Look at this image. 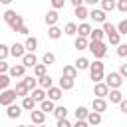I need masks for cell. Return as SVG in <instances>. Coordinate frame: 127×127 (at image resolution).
<instances>
[{"label":"cell","instance_id":"obj_1","mask_svg":"<svg viewBox=\"0 0 127 127\" xmlns=\"http://www.w3.org/2000/svg\"><path fill=\"white\" fill-rule=\"evenodd\" d=\"M2 16H4V22H6V24H8L16 34L28 36V32H30V30H28V26L24 24V20H22V16H20L18 12H14V10H6Z\"/></svg>","mask_w":127,"mask_h":127},{"label":"cell","instance_id":"obj_2","mask_svg":"<svg viewBox=\"0 0 127 127\" xmlns=\"http://www.w3.org/2000/svg\"><path fill=\"white\" fill-rule=\"evenodd\" d=\"M103 32H105L109 44H113V46H119V44H121V34H119V30H117L111 22H105V24H103Z\"/></svg>","mask_w":127,"mask_h":127},{"label":"cell","instance_id":"obj_3","mask_svg":"<svg viewBox=\"0 0 127 127\" xmlns=\"http://www.w3.org/2000/svg\"><path fill=\"white\" fill-rule=\"evenodd\" d=\"M89 73H91L93 83H101V81L105 79V73H103V62H101V60H95V62L89 65Z\"/></svg>","mask_w":127,"mask_h":127},{"label":"cell","instance_id":"obj_4","mask_svg":"<svg viewBox=\"0 0 127 127\" xmlns=\"http://www.w3.org/2000/svg\"><path fill=\"white\" fill-rule=\"evenodd\" d=\"M89 52L93 54L95 60H101L107 56V46L103 42H89Z\"/></svg>","mask_w":127,"mask_h":127},{"label":"cell","instance_id":"obj_5","mask_svg":"<svg viewBox=\"0 0 127 127\" xmlns=\"http://www.w3.org/2000/svg\"><path fill=\"white\" fill-rule=\"evenodd\" d=\"M105 83L109 85V89H119L121 83H123V75L119 71H111V73L105 75Z\"/></svg>","mask_w":127,"mask_h":127},{"label":"cell","instance_id":"obj_6","mask_svg":"<svg viewBox=\"0 0 127 127\" xmlns=\"http://www.w3.org/2000/svg\"><path fill=\"white\" fill-rule=\"evenodd\" d=\"M16 91L14 89H4L2 93H0V105H4V107H8V105H12L14 101H16Z\"/></svg>","mask_w":127,"mask_h":127},{"label":"cell","instance_id":"obj_7","mask_svg":"<svg viewBox=\"0 0 127 127\" xmlns=\"http://www.w3.org/2000/svg\"><path fill=\"white\" fill-rule=\"evenodd\" d=\"M109 91H111V89H109V85H107L105 81L93 85V95H95V97H103V99H105V97L109 95Z\"/></svg>","mask_w":127,"mask_h":127},{"label":"cell","instance_id":"obj_8","mask_svg":"<svg viewBox=\"0 0 127 127\" xmlns=\"http://www.w3.org/2000/svg\"><path fill=\"white\" fill-rule=\"evenodd\" d=\"M89 18H91L95 24H105V10H101V8H93V10L89 12Z\"/></svg>","mask_w":127,"mask_h":127},{"label":"cell","instance_id":"obj_9","mask_svg":"<svg viewBox=\"0 0 127 127\" xmlns=\"http://www.w3.org/2000/svg\"><path fill=\"white\" fill-rule=\"evenodd\" d=\"M30 119H32L34 125H44V121H46V113H44L42 109H34V111H30Z\"/></svg>","mask_w":127,"mask_h":127},{"label":"cell","instance_id":"obj_10","mask_svg":"<svg viewBox=\"0 0 127 127\" xmlns=\"http://www.w3.org/2000/svg\"><path fill=\"white\" fill-rule=\"evenodd\" d=\"M10 54H12L14 58H20V60H22V58L26 56V46L16 42V44H12V46H10Z\"/></svg>","mask_w":127,"mask_h":127},{"label":"cell","instance_id":"obj_11","mask_svg":"<svg viewBox=\"0 0 127 127\" xmlns=\"http://www.w3.org/2000/svg\"><path fill=\"white\" fill-rule=\"evenodd\" d=\"M22 105H16V103H12V105H8L6 107V115L10 117V119H18L20 115H22Z\"/></svg>","mask_w":127,"mask_h":127},{"label":"cell","instance_id":"obj_12","mask_svg":"<svg viewBox=\"0 0 127 127\" xmlns=\"http://www.w3.org/2000/svg\"><path fill=\"white\" fill-rule=\"evenodd\" d=\"M10 77H26L24 73H26V65L24 64H16V65H12L10 67Z\"/></svg>","mask_w":127,"mask_h":127},{"label":"cell","instance_id":"obj_13","mask_svg":"<svg viewBox=\"0 0 127 127\" xmlns=\"http://www.w3.org/2000/svg\"><path fill=\"white\" fill-rule=\"evenodd\" d=\"M14 91H16V95H18V97H22V99L30 95V89H28V85L24 83V79H20V81L16 83V87H14Z\"/></svg>","mask_w":127,"mask_h":127},{"label":"cell","instance_id":"obj_14","mask_svg":"<svg viewBox=\"0 0 127 127\" xmlns=\"http://www.w3.org/2000/svg\"><path fill=\"white\" fill-rule=\"evenodd\" d=\"M58 20H60V14H58V10H50L46 16H44V22L52 28V26H56L58 24Z\"/></svg>","mask_w":127,"mask_h":127},{"label":"cell","instance_id":"obj_15","mask_svg":"<svg viewBox=\"0 0 127 127\" xmlns=\"http://www.w3.org/2000/svg\"><path fill=\"white\" fill-rule=\"evenodd\" d=\"M91 107H93V111H97V113H103V111L107 109V101H105L103 97H93V103H91Z\"/></svg>","mask_w":127,"mask_h":127},{"label":"cell","instance_id":"obj_16","mask_svg":"<svg viewBox=\"0 0 127 127\" xmlns=\"http://www.w3.org/2000/svg\"><path fill=\"white\" fill-rule=\"evenodd\" d=\"M22 64L26 65V67H36L38 65V58H36V54H26L24 58H22Z\"/></svg>","mask_w":127,"mask_h":127},{"label":"cell","instance_id":"obj_17","mask_svg":"<svg viewBox=\"0 0 127 127\" xmlns=\"http://www.w3.org/2000/svg\"><path fill=\"white\" fill-rule=\"evenodd\" d=\"M62 95H64V89L58 85V87H50L48 89V99H52V101H58V99H62Z\"/></svg>","mask_w":127,"mask_h":127},{"label":"cell","instance_id":"obj_18","mask_svg":"<svg viewBox=\"0 0 127 127\" xmlns=\"http://www.w3.org/2000/svg\"><path fill=\"white\" fill-rule=\"evenodd\" d=\"M24 46H26V52H28V54H34L36 48H38V40H36L34 36H28L26 42H24Z\"/></svg>","mask_w":127,"mask_h":127},{"label":"cell","instance_id":"obj_19","mask_svg":"<svg viewBox=\"0 0 127 127\" xmlns=\"http://www.w3.org/2000/svg\"><path fill=\"white\" fill-rule=\"evenodd\" d=\"M38 83H40V87H42V89H46V91H48L50 87H54V79H52L48 73H46V75H42V77H38Z\"/></svg>","mask_w":127,"mask_h":127},{"label":"cell","instance_id":"obj_20","mask_svg":"<svg viewBox=\"0 0 127 127\" xmlns=\"http://www.w3.org/2000/svg\"><path fill=\"white\" fill-rule=\"evenodd\" d=\"M64 91H67V89H71L73 85H75V79H71V77H65V75H62L60 77V83H58Z\"/></svg>","mask_w":127,"mask_h":127},{"label":"cell","instance_id":"obj_21","mask_svg":"<svg viewBox=\"0 0 127 127\" xmlns=\"http://www.w3.org/2000/svg\"><path fill=\"white\" fill-rule=\"evenodd\" d=\"M91 26L87 24V22H83V24H79V28H77V36H81V38H89L91 36Z\"/></svg>","mask_w":127,"mask_h":127},{"label":"cell","instance_id":"obj_22","mask_svg":"<svg viewBox=\"0 0 127 127\" xmlns=\"http://www.w3.org/2000/svg\"><path fill=\"white\" fill-rule=\"evenodd\" d=\"M77 71H79V69H77L75 65H64V71H62V75L75 79V77H77Z\"/></svg>","mask_w":127,"mask_h":127},{"label":"cell","instance_id":"obj_23","mask_svg":"<svg viewBox=\"0 0 127 127\" xmlns=\"http://www.w3.org/2000/svg\"><path fill=\"white\" fill-rule=\"evenodd\" d=\"M30 95H32V97H34V99H36L38 103H42V101L46 99V95H48V91H46V89H42V87H36V89H34V91L30 93Z\"/></svg>","mask_w":127,"mask_h":127},{"label":"cell","instance_id":"obj_24","mask_svg":"<svg viewBox=\"0 0 127 127\" xmlns=\"http://www.w3.org/2000/svg\"><path fill=\"white\" fill-rule=\"evenodd\" d=\"M107 97H109V101H111V103H117V105H119V103L123 101V93H121L119 89H111Z\"/></svg>","mask_w":127,"mask_h":127},{"label":"cell","instance_id":"obj_25","mask_svg":"<svg viewBox=\"0 0 127 127\" xmlns=\"http://www.w3.org/2000/svg\"><path fill=\"white\" fill-rule=\"evenodd\" d=\"M36 103H38V101H36V99H34L32 95H28V97H24V99H22V107H24L26 111H34Z\"/></svg>","mask_w":127,"mask_h":127},{"label":"cell","instance_id":"obj_26","mask_svg":"<svg viewBox=\"0 0 127 127\" xmlns=\"http://www.w3.org/2000/svg\"><path fill=\"white\" fill-rule=\"evenodd\" d=\"M87 117H89V111H87V107L79 105V107L75 109V119H77V121H87Z\"/></svg>","mask_w":127,"mask_h":127},{"label":"cell","instance_id":"obj_27","mask_svg":"<svg viewBox=\"0 0 127 127\" xmlns=\"http://www.w3.org/2000/svg\"><path fill=\"white\" fill-rule=\"evenodd\" d=\"M103 36H105V32H103V28H93L91 30V42H103Z\"/></svg>","mask_w":127,"mask_h":127},{"label":"cell","instance_id":"obj_28","mask_svg":"<svg viewBox=\"0 0 127 127\" xmlns=\"http://www.w3.org/2000/svg\"><path fill=\"white\" fill-rule=\"evenodd\" d=\"M73 46H75V50H79V52H81V50H89V42H87V38H81V36L75 38V44H73Z\"/></svg>","mask_w":127,"mask_h":127},{"label":"cell","instance_id":"obj_29","mask_svg":"<svg viewBox=\"0 0 127 127\" xmlns=\"http://www.w3.org/2000/svg\"><path fill=\"white\" fill-rule=\"evenodd\" d=\"M87 123H89L91 127H95V125H99V123H101V113H97V111H89V117H87Z\"/></svg>","mask_w":127,"mask_h":127},{"label":"cell","instance_id":"obj_30","mask_svg":"<svg viewBox=\"0 0 127 127\" xmlns=\"http://www.w3.org/2000/svg\"><path fill=\"white\" fill-rule=\"evenodd\" d=\"M73 65H75V67H77V69L81 71V69H89V65H91V62H89L87 58H77Z\"/></svg>","mask_w":127,"mask_h":127},{"label":"cell","instance_id":"obj_31","mask_svg":"<svg viewBox=\"0 0 127 127\" xmlns=\"http://www.w3.org/2000/svg\"><path fill=\"white\" fill-rule=\"evenodd\" d=\"M24 83L28 85L30 93H32V91H34V89H36V87L40 85V83H38V77H32V75H26V77H24Z\"/></svg>","mask_w":127,"mask_h":127},{"label":"cell","instance_id":"obj_32","mask_svg":"<svg viewBox=\"0 0 127 127\" xmlns=\"http://www.w3.org/2000/svg\"><path fill=\"white\" fill-rule=\"evenodd\" d=\"M115 8H117V0H101V10L113 12Z\"/></svg>","mask_w":127,"mask_h":127},{"label":"cell","instance_id":"obj_33","mask_svg":"<svg viewBox=\"0 0 127 127\" xmlns=\"http://www.w3.org/2000/svg\"><path fill=\"white\" fill-rule=\"evenodd\" d=\"M40 109H42L44 113H50V111L54 113V109H56V107H54V101H52V99H44V101L40 103Z\"/></svg>","mask_w":127,"mask_h":127},{"label":"cell","instance_id":"obj_34","mask_svg":"<svg viewBox=\"0 0 127 127\" xmlns=\"http://www.w3.org/2000/svg\"><path fill=\"white\" fill-rule=\"evenodd\" d=\"M62 34H64V30H60L58 26H52V28L48 30V36H50L52 40H60V38H62Z\"/></svg>","mask_w":127,"mask_h":127},{"label":"cell","instance_id":"obj_35","mask_svg":"<svg viewBox=\"0 0 127 127\" xmlns=\"http://www.w3.org/2000/svg\"><path fill=\"white\" fill-rule=\"evenodd\" d=\"M54 115H56L58 119H67V107H65V105L56 107V109H54Z\"/></svg>","mask_w":127,"mask_h":127},{"label":"cell","instance_id":"obj_36","mask_svg":"<svg viewBox=\"0 0 127 127\" xmlns=\"http://www.w3.org/2000/svg\"><path fill=\"white\" fill-rule=\"evenodd\" d=\"M75 16H77L79 20H85V18H89V10H87L85 6H77V8H75Z\"/></svg>","mask_w":127,"mask_h":127},{"label":"cell","instance_id":"obj_37","mask_svg":"<svg viewBox=\"0 0 127 127\" xmlns=\"http://www.w3.org/2000/svg\"><path fill=\"white\" fill-rule=\"evenodd\" d=\"M10 85V73H0V89H8Z\"/></svg>","mask_w":127,"mask_h":127},{"label":"cell","instance_id":"obj_38","mask_svg":"<svg viewBox=\"0 0 127 127\" xmlns=\"http://www.w3.org/2000/svg\"><path fill=\"white\" fill-rule=\"evenodd\" d=\"M64 34H67V36H75V34H77V26H75L73 22L65 24V28H64Z\"/></svg>","mask_w":127,"mask_h":127},{"label":"cell","instance_id":"obj_39","mask_svg":"<svg viewBox=\"0 0 127 127\" xmlns=\"http://www.w3.org/2000/svg\"><path fill=\"white\" fill-rule=\"evenodd\" d=\"M46 64H38L36 67H34V77H42V75H46Z\"/></svg>","mask_w":127,"mask_h":127},{"label":"cell","instance_id":"obj_40","mask_svg":"<svg viewBox=\"0 0 127 127\" xmlns=\"http://www.w3.org/2000/svg\"><path fill=\"white\" fill-rule=\"evenodd\" d=\"M54 62H56V56H54L52 52H46V54H44V58H42V64H46V65H52Z\"/></svg>","mask_w":127,"mask_h":127},{"label":"cell","instance_id":"obj_41","mask_svg":"<svg viewBox=\"0 0 127 127\" xmlns=\"http://www.w3.org/2000/svg\"><path fill=\"white\" fill-rule=\"evenodd\" d=\"M10 56V46H6V44H0V60H6Z\"/></svg>","mask_w":127,"mask_h":127},{"label":"cell","instance_id":"obj_42","mask_svg":"<svg viewBox=\"0 0 127 127\" xmlns=\"http://www.w3.org/2000/svg\"><path fill=\"white\" fill-rule=\"evenodd\" d=\"M117 56L119 58H127V44H119L117 46Z\"/></svg>","mask_w":127,"mask_h":127},{"label":"cell","instance_id":"obj_43","mask_svg":"<svg viewBox=\"0 0 127 127\" xmlns=\"http://www.w3.org/2000/svg\"><path fill=\"white\" fill-rule=\"evenodd\" d=\"M117 30H119L121 36H127V20H121V22L117 24Z\"/></svg>","mask_w":127,"mask_h":127},{"label":"cell","instance_id":"obj_44","mask_svg":"<svg viewBox=\"0 0 127 127\" xmlns=\"http://www.w3.org/2000/svg\"><path fill=\"white\" fill-rule=\"evenodd\" d=\"M50 2H52V8L54 10H60V8H64V2L65 0H50Z\"/></svg>","mask_w":127,"mask_h":127},{"label":"cell","instance_id":"obj_45","mask_svg":"<svg viewBox=\"0 0 127 127\" xmlns=\"http://www.w3.org/2000/svg\"><path fill=\"white\" fill-rule=\"evenodd\" d=\"M117 10L119 12H127V0H117Z\"/></svg>","mask_w":127,"mask_h":127},{"label":"cell","instance_id":"obj_46","mask_svg":"<svg viewBox=\"0 0 127 127\" xmlns=\"http://www.w3.org/2000/svg\"><path fill=\"white\" fill-rule=\"evenodd\" d=\"M6 71H10V65L6 64V60H0V73H6Z\"/></svg>","mask_w":127,"mask_h":127},{"label":"cell","instance_id":"obj_47","mask_svg":"<svg viewBox=\"0 0 127 127\" xmlns=\"http://www.w3.org/2000/svg\"><path fill=\"white\" fill-rule=\"evenodd\" d=\"M58 127H71V123L67 119H58Z\"/></svg>","mask_w":127,"mask_h":127},{"label":"cell","instance_id":"obj_48","mask_svg":"<svg viewBox=\"0 0 127 127\" xmlns=\"http://www.w3.org/2000/svg\"><path fill=\"white\" fill-rule=\"evenodd\" d=\"M119 109H121V113H125V115H127V99H123V101L119 103Z\"/></svg>","mask_w":127,"mask_h":127},{"label":"cell","instance_id":"obj_49","mask_svg":"<svg viewBox=\"0 0 127 127\" xmlns=\"http://www.w3.org/2000/svg\"><path fill=\"white\" fill-rule=\"evenodd\" d=\"M119 73H121L123 77H127V64H121V67H119Z\"/></svg>","mask_w":127,"mask_h":127},{"label":"cell","instance_id":"obj_50","mask_svg":"<svg viewBox=\"0 0 127 127\" xmlns=\"http://www.w3.org/2000/svg\"><path fill=\"white\" fill-rule=\"evenodd\" d=\"M69 2H71V6H73V8H77V6H83V4H85V0H69Z\"/></svg>","mask_w":127,"mask_h":127},{"label":"cell","instance_id":"obj_51","mask_svg":"<svg viewBox=\"0 0 127 127\" xmlns=\"http://www.w3.org/2000/svg\"><path fill=\"white\" fill-rule=\"evenodd\" d=\"M73 127H89V123H87V121H77Z\"/></svg>","mask_w":127,"mask_h":127},{"label":"cell","instance_id":"obj_52","mask_svg":"<svg viewBox=\"0 0 127 127\" xmlns=\"http://www.w3.org/2000/svg\"><path fill=\"white\" fill-rule=\"evenodd\" d=\"M97 2H101V0H85V4H89V6H95Z\"/></svg>","mask_w":127,"mask_h":127},{"label":"cell","instance_id":"obj_53","mask_svg":"<svg viewBox=\"0 0 127 127\" xmlns=\"http://www.w3.org/2000/svg\"><path fill=\"white\" fill-rule=\"evenodd\" d=\"M0 2H2V4H6V6H8V4H10V2H12V0H0Z\"/></svg>","mask_w":127,"mask_h":127},{"label":"cell","instance_id":"obj_54","mask_svg":"<svg viewBox=\"0 0 127 127\" xmlns=\"http://www.w3.org/2000/svg\"><path fill=\"white\" fill-rule=\"evenodd\" d=\"M18 127H28V125H18Z\"/></svg>","mask_w":127,"mask_h":127},{"label":"cell","instance_id":"obj_55","mask_svg":"<svg viewBox=\"0 0 127 127\" xmlns=\"http://www.w3.org/2000/svg\"><path fill=\"white\" fill-rule=\"evenodd\" d=\"M38 127H44V125H38Z\"/></svg>","mask_w":127,"mask_h":127}]
</instances>
